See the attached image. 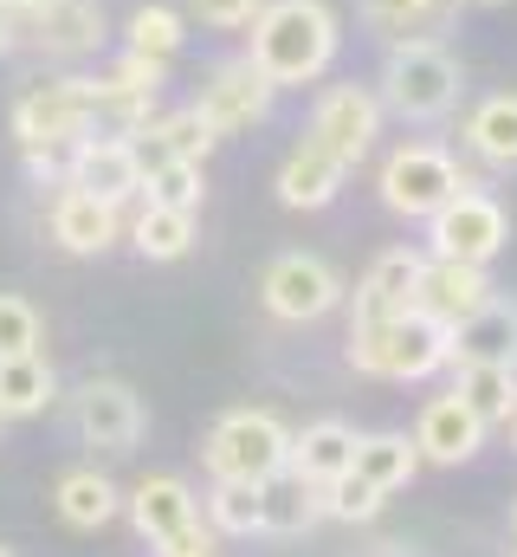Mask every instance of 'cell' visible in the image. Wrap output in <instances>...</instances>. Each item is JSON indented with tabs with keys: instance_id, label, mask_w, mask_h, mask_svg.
Listing matches in <instances>:
<instances>
[{
	"instance_id": "cell-10",
	"label": "cell",
	"mask_w": 517,
	"mask_h": 557,
	"mask_svg": "<svg viewBox=\"0 0 517 557\" xmlns=\"http://www.w3.org/2000/svg\"><path fill=\"white\" fill-rule=\"evenodd\" d=\"M194 111H201V124H207L214 137H240V131L265 124V111H272V85L258 78L253 59H227V65H214V78L201 85Z\"/></svg>"
},
{
	"instance_id": "cell-39",
	"label": "cell",
	"mask_w": 517,
	"mask_h": 557,
	"mask_svg": "<svg viewBox=\"0 0 517 557\" xmlns=\"http://www.w3.org/2000/svg\"><path fill=\"white\" fill-rule=\"evenodd\" d=\"M13 46H20V33H13V20L0 13V52H13Z\"/></svg>"
},
{
	"instance_id": "cell-20",
	"label": "cell",
	"mask_w": 517,
	"mask_h": 557,
	"mask_svg": "<svg viewBox=\"0 0 517 557\" xmlns=\"http://www.w3.org/2000/svg\"><path fill=\"white\" fill-rule=\"evenodd\" d=\"M117 234H124V221H117L111 201H98V195H85L72 182L59 188V201H52V240L65 253H104Z\"/></svg>"
},
{
	"instance_id": "cell-38",
	"label": "cell",
	"mask_w": 517,
	"mask_h": 557,
	"mask_svg": "<svg viewBox=\"0 0 517 557\" xmlns=\"http://www.w3.org/2000/svg\"><path fill=\"white\" fill-rule=\"evenodd\" d=\"M39 7H46V0H0V13H7V20H33Z\"/></svg>"
},
{
	"instance_id": "cell-13",
	"label": "cell",
	"mask_w": 517,
	"mask_h": 557,
	"mask_svg": "<svg viewBox=\"0 0 517 557\" xmlns=\"http://www.w3.org/2000/svg\"><path fill=\"white\" fill-rule=\"evenodd\" d=\"M78 434L91 447H104V454H129L142 441V403H136V389L117 383V376H91L78 389Z\"/></svg>"
},
{
	"instance_id": "cell-37",
	"label": "cell",
	"mask_w": 517,
	"mask_h": 557,
	"mask_svg": "<svg viewBox=\"0 0 517 557\" xmlns=\"http://www.w3.org/2000/svg\"><path fill=\"white\" fill-rule=\"evenodd\" d=\"M155 557H214V539H207L201 525H188L181 539H168V545H162Z\"/></svg>"
},
{
	"instance_id": "cell-6",
	"label": "cell",
	"mask_w": 517,
	"mask_h": 557,
	"mask_svg": "<svg viewBox=\"0 0 517 557\" xmlns=\"http://www.w3.org/2000/svg\"><path fill=\"white\" fill-rule=\"evenodd\" d=\"M505 240H512V221H505V208H499L492 195H479V188H459L446 208L427 214V247H433L440 260H472V267H486V260L505 253Z\"/></svg>"
},
{
	"instance_id": "cell-43",
	"label": "cell",
	"mask_w": 517,
	"mask_h": 557,
	"mask_svg": "<svg viewBox=\"0 0 517 557\" xmlns=\"http://www.w3.org/2000/svg\"><path fill=\"white\" fill-rule=\"evenodd\" d=\"M512 525H517V512H512Z\"/></svg>"
},
{
	"instance_id": "cell-27",
	"label": "cell",
	"mask_w": 517,
	"mask_h": 557,
	"mask_svg": "<svg viewBox=\"0 0 517 557\" xmlns=\"http://www.w3.org/2000/svg\"><path fill=\"white\" fill-rule=\"evenodd\" d=\"M466 143H472V156H486V162L512 169V162H517V91L486 98V104L466 117Z\"/></svg>"
},
{
	"instance_id": "cell-34",
	"label": "cell",
	"mask_w": 517,
	"mask_h": 557,
	"mask_svg": "<svg viewBox=\"0 0 517 557\" xmlns=\"http://www.w3.org/2000/svg\"><path fill=\"white\" fill-rule=\"evenodd\" d=\"M149 131L162 137V149H168V156H181V162H201V156L220 143L207 124H201V111H194V104H188V111H168V117H155Z\"/></svg>"
},
{
	"instance_id": "cell-22",
	"label": "cell",
	"mask_w": 517,
	"mask_h": 557,
	"mask_svg": "<svg viewBox=\"0 0 517 557\" xmlns=\"http://www.w3.org/2000/svg\"><path fill=\"white\" fill-rule=\"evenodd\" d=\"M104 39V7L98 0H46L33 13V46H46L52 59H78Z\"/></svg>"
},
{
	"instance_id": "cell-41",
	"label": "cell",
	"mask_w": 517,
	"mask_h": 557,
	"mask_svg": "<svg viewBox=\"0 0 517 557\" xmlns=\"http://www.w3.org/2000/svg\"><path fill=\"white\" fill-rule=\"evenodd\" d=\"M479 7H499V0H479Z\"/></svg>"
},
{
	"instance_id": "cell-32",
	"label": "cell",
	"mask_w": 517,
	"mask_h": 557,
	"mask_svg": "<svg viewBox=\"0 0 517 557\" xmlns=\"http://www.w3.org/2000/svg\"><path fill=\"white\" fill-rule=\"evenodd\" d=\"M201 188H207V182H201V162H181V156L142 175V195H149L155 208H181V214L201 208Z\"/></svg>"
},
{
	"instance_id": "cell-24",
	"label": "cell",
	"mask_w": 517,
	"mask_h": 557,
	"mask_svg": "<svg viewBox=\"0 0 517 557\" xmlns=\"http://www.w3.org/2000/svg\"><path fill=\"white\" fill-rule=\"evenodd\" d=\"M59 519L65 525H78V532H98V525H111L117 512H124V493H117V480H104L98 467H72L65 480H59Z\"/></svg>"
},
{
	"instance_id": "cell-33",
	"label": "cell",
	"mask_w": 517,
	"mask_h": 557,
	"mask_svg": "<svg viewBox=\"0 0 517 557\" xmlns=\"http://www.w3.org/2000/svg\"><path fill=\"white\" fill-rule=\"evenodd\" d=\"M317 493H324V519H343V525L376 519V512H382V499H388L382 486H369L356 467H350V473H337V480H330V486H317Z\"/></svg>"
},
{
	"instance_id": "cell-1",
	"label": "cell",
	"mask_w": 517,
	"mask_h": 557,
	"mask_svg": "<svg viewBox=\"0 0 517 557\" xmlns=\"http://www.w3.org/2000/svg\"><path fill=\"white\" fill-rule=\"evenodd\" d=\"M247 59L258 65V78L272 91L324 78L337 59V13L324 0H265L253 13V52Z\"/></svg>"
},
{
	"instance_id": "cell-19",
	"label": "cell",
	"mask_w": 517,
	"mask_h": 557,
	"mask_svg": "<svg viewBox=\"0 0 517 557\" xmlns=\"http://www.w3.org/2000/svg\"><path fill=\"white\" fill-rule=\"evenodd\" d=\"M466 0H363V20L382 46H427L459 20Z\"/></svg>"
},
{
	"instance_id": "cell-35",
	"label": "cell",
	"mask_w": 517,
	"mask_h": 557,
	"mask_svg": "<svg viewBox=\"0 0 517 557\" xmlns=\"http://www.w3.org/2000/svg\"><path fill=\"white\" fill-rule=\"evenodd\" d=\"M39 331H46L39 311H33L20 292H0V363H7V357H33V350H39Z\"/></svg>"
},
{
	"instance_id": "cell-26",
	"label": "cell",
	"mask_w": 517,
	"mask_h": 557,
	"mask_svg": "<svg viewBox=\"0 0 517 557\" xmlns=\"http://www.w3.org/2000/svg\"><path fill=\"white\" fill-rule=\"evenodd\" d=\"M52 363L33 350V357H7L0 363V421H26V416H39L46 403H52Z\"/></svg>"
},
{
	"instance_id": "cell-29",
	"label": "cell",
	"mask_w": 517,
	"mask_h": 557,
	"mask_svg": "<svg viewBox=\"0 0 517 557\" xmlns=\"http://www.w3.org/2000/svg\"><path fill=\"white\" fill-rule=\"evenodd\" d=\"M129 234H136V253H142V260H181V253L194 247V214H181V208H155V201H149V208L136 214Z\"/></svg>"
},
{
	"instance_id": "cell-2",
	"label": "cell",
	"mask_w": 517,
	"mask_h": 557,
	"mask_svg": "<svg viewBox=\"0 0 517 557\" xmlns=\"http://www.w3.org/2000/svg\"><path fill=\"white\" fill-rule=\"evenodd\" d=\"M446 363H453V337L427 311H401L388 324H350V370H363V376L420 383Z\"/></svg>"
},
{
	"instance_id": "cell-25",
	"label": "cell",
	"mask_w": 517,
	"mask_h": 557,
	"mask_svg": "<svg viewBox=\"0 0 517 557\" xmlns=\"http://www.w3.org/2000/svg\"><path fill=\"white\" fill-rule=\"evenodd\" d=\"M453 370H459V389L453 396L486 421V428L517 416V370H505V363H453Z\"/></svg>"
},
{
	"instance_id": "cell-17",
	"label": "cell",
	"mask_w": 517,
	"mask_h": 557,
	"mask_svg": "<svg viewBox=\"0 0 517 557\" xmlns=\"http://www.w3.org/2000/svg\"><path fill=\"white\" fill-rule=\"evenodd\" d=\"M317 519H324V493H317L298 467H278V473L258 480V532H272V539H304Z\"/></svg>"
},
{
	"instance_id": "cell-28",
	"label": "cell",
	"mask_w": 517,
	"mask_h": 557,
	"mask_svg": "<svg viewBox=\"0 0 517 557\" xmlns=\"http://www.w3.org/2000/svg\"><path fill=\"white\" fill-rule=\"evenodd\" d=\"M356 473H363L369 486L394 493V486H407V480L420 473V447H414L407 434H363V441H356Z\"/></svg>"
},
{
	"instance_id": "cell-15",
	"label": "cell",
	"mask_w": 517,
	"mask_h": 557,
	"mask_svg": "<svg viewBox=\"0 0 517 557\" xmlns=\"http://www.w3.org/2000/svg\"><path fill=\"white\" fill-rule=\"evenodd\" d=\"M414 447H420V460H440V467H459V460H472L479 447H486V421L472 416L459 396H433L427 409H420V428H414Z\"/></svg>"
},
{
	"instance_id": "cell-3",
	"label": "cell",
	"mask_w": 517,
	"mask_h": 557,
	"mask_svg": "<svg viewBox=\"0 0 517 557\" xmlns=\"http://www.w3.org/2000/svg\"><path fill=\"white\" fill-rule=\"evenodd\" d=\"M382 104L394 117H446L459 104V59L427 39V46H388V65H382Z\"/></svg>"
},
{
	"instance_id": "cell-18",
	"label": "cell",
	"mask_w": 517,
	"mask_h": 557,
	"mask_svg": "<svg viewBox=\"0 0 517 557\" xmlns=\"http://www.w3.org/2000/svg\"><path fill=\"white\" fill-rule=\"evenodd\" d=\"M420 260H427V253H414V247H388L382 260L369 267V278L356 285V318H350V324H388V318L414 311Z\"/></svg>"
},
{
	"instance_id": "cell-23",
	"label": "cell",
	"mask_w": 517,
	"mask_h": 557,
	"mask_svg": "<svg viewBox=\"0 0 517 557\" xmlns=\"http://www.w3.org/2000/svg\"><path fill=\"white\" fill-rule=\"evenodd\" d=\"M356 428L350 421H311L304 434H291V467L311 480V486H330L337 473L356 467Z\"/></svg>"
},
{
	"instance_id": "cell-42",
	"label": "cell",
	"mask_w": 517,
	"mask_h": 557,
	"mask_svg": "<svg viewBox=\"0 0 517 557\" xmlns=\"http://www.w3.org/2000/svg\"><path fill=\"white\" fill-rule=\"evenodd\" d=\"M0 557H13V552H0Z\"/></svg>"
},
{
	"instance_id": "cell-36",
	"label": "cell",
	"mask_w": 517,
	"mask_h": 557,
	"mask_svg": "<svg viewBox=\"0 0 517 557\" xmlns=\"http://www.w3.org/2000/svg\"><path fill=\"white\" fill-rule=\"evenodd\" d=\"M194 7V20L201 26H220V33H240V26H253V13L265 0H188Z\"/></svg>"
},
{
	"instance_id": "cell-12",
	"label": "cell",
	"mask_w": 517,
	"mask_h": 557,
	"mask_svg": "<svg viewBox=\"0 0 517 557\" xmlns=\"http://www.w3.org/2000/svg\"><path fill=\"white\" fill-rule=\"evenodd\" d=\"M65 182L98 195V201H111V208L129 201V195H142V169H136L129 137H78L65 149Z\"/></svg>"
},
{
	"instance_id": "cell-7",
	"label": "cell",
	"mask_w": 517,
	"mask_h": 557,
	"mask_svg": "<svg viewBox=\"0 0 517 557\" xmlns=\"http://www.w3.org/2000/svg\"><path fill=\"white\" fill-rule=\"evenodd\" d=\"M91 124H98L91 78H39V85L13 104L20 143H39V149H72L78 137H91Z\"/></svg>"
},
{
	"instance_id": "cell-21",
	"label": "cell",
	"mask_w": 517,
	"mask_h": 557,
	"mask_svg": "<svg viewBox=\"0 0 517 557\" xmlns=\"http://www.w3.org/2000/svg\"><path fill=\"white\" fill-rule=\"evenodd\" d=\"M343 175H350V162H337L324 143L304 137L285 156V169H278V201L285 208H330L343 195Z\"/></svg>"
},
{
	"instance_id": "cell-14",
	"label": "cell",
	"mask_w": 517,
	"mask_h": 557,
	"mask_svg": "<svg viewBox=\"0 0 517 557\" xmlns=\"http://www.w3.org/2000/svg\"><path fill=\"white\" fill-rule=\"evenodd\" d=\"M129 506V525H136V539L142 545H168V539H181L188 525H201V506H194V493H188V480H175V473H155V480H142L136 493H124Z\"/></svg>"
},
{
	"instance_id": "cell-30",
	"label": "cell",
	"mask_w": 517,
	"mask_h": 557,
	"mask_svg": "<svg viewBox=\"0 0 517 557\" xmlns=\"http://www.w3.org/2000/svg\"><path fill=\"white\" fill-rule=\"evenodd\" d=\"M124 52L168 65V59L181 52V13H175V7H136V13H129V33H124Z\"/></svg>"
},
{
	"instance_id": "cell-5",
	"label": "cell",
	"mask_w": 517,
	"mask_h": 557,
	"mask_svg": "<svg viewBox=\"0 0 517 557\" xmlns=\"http://www.w3.org/2000/svg\"><path fill=\"white\" fill-rule=\"evenodd\" d=\"M459 188H472V175H466L446 149H433V143H401L382 162V201L394 214H407V221H427V214L446 208Z\"/></svg>"
},
{
	"instance_id": "cell-40",
	"label": "cell",
	"mask_w": 517,
	"mask_h": 557,
	"mask_svg": "<svg viewBox=\"0 0 517 557\" xmlns=\"http://www.w3.org/2000/svg\"><path fill=\"white\" fill-rule=\"evenodd\" d=\"M512 441H517V416H512Z\"/></svg>"
},
{
	"instance_id": "cell-31",
	"label": "cell",
	"mask_w": 517,
	"mask_h": 557,
	"mask_svg": "<svg viewBox=\"0 0 517 557\" xmlns=\"http://www.w3.org/2000/svg\"><path fill=\"white\" fill-rule=\"evenodd\" d=\"M207 519L234 539H253L258 532V480H214L207 493Z\"/></svg>"
},
{
	"instance_id": "cell-8",
	"label": "cell",
	"mask_w": 517,
	"mask_h": 557,
	"mask_svg": "<svg viewBox=\"0 0 517 557\" xmlns=\"http://www.w3.org/2000/svg\"><path fill=\"white\" fill-rule=\"evenodd\" d=\"M258 298H265L272 318L311 324V318H324V311L343 305V278H337L330 260H317V253H278L265 267V278H258Z\"/></svg>"
},
{
	"instance_id": "cell-16",
	"label": "cell",
	"mask_w": 517,
	"mask_h": 557,
	"mask_svg": "<svg viewBox=\"0 0 517 557\" xmlns=\"http://www.w3.org/2000/svg\"><path fill=\"white\" fill-rule=\"evenodd\" d=\"M446 337H453V363H505V370H517V298H486Z\"/></svg>"
},
{
	"instance_id": "cell-9",
	"label": "cell",
	"mask_w": 517,
	"mask_h": 557,
	"mask_svg": "<svg viewBox=\"0 0 517 557\" xmlns=\"http://www.w3.org/2000/svg\"><path fill=\"white\" fill-rule=\"evenodd\" d=\"M311 143H324L337 162H363L369 156V143L382 137V98H369L363 85H330L324 98H317V111H311Z\"/></svg>"
},
{
	"instance_id": "cell-11",
	"label": "cell",
	"mask_w": 517,
	"mask_h": 557,
	"mask_svg": "<svg viewBox=\"0 0 517 557\" xmlns=\"http://www.w3.org/2000/svg\"><path fill=\"white\" fill-rule=\"evenodd\" d=\"M492 298V278L486 267H472V260H440V253H427L420 260V278H414V311H427L433 324H459V318H472L479 305Z\"/></svg>"
},
{
	"instance_id": "cell-4",
	"label": "cell",
	"mask_w": 517,
	"mask_h": 557,
	"mask_svg": "<svg viewBox=\"0 0 517 557\" xmlns=\"http://www.w3.org/2000/svg\"><path fill=\"white\" fill-rule=\"evenodd\" d=\"M278 467H291V434L278 416L234 409V416L214 421V434H207V473L214 480H265Z\"/></svg>"
}]
</instances>
